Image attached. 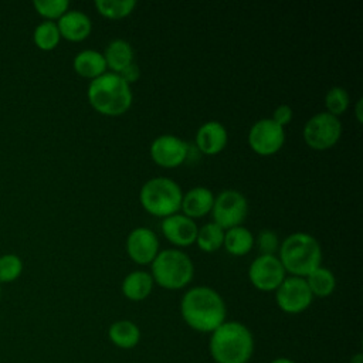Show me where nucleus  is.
Listing matches in <instances>:
<instances>
[{"label":"nucleus","instance_id":"nucleus-23","mask_svg":"<svg viewBox=\"0 0 363 363\" xmlns=\"http://www.w3.org/2000/svg\"><path fill=\"white\" fill-rule=\"evenodd\" d=\"M306 284L312 292L313 296L325 298L329 296L336 286V278L333 272L326 267H316L313 271H311L306 277Z\"/></svg>","mask_w":363,"mask_h":363},{"label":"nucleus","instance_id":"nucleus-5","mask_svg":"<svg viewBox=\"0 0 363 363\" xmlns=\"http://www.w3.org/2000/svg\"><path fill=\"white\" fill-rule=\"evenodd\" d=\"M153 282L166 289H180L186 286L194 274L190 257L177 248L160 250L150 262Z\"/></svg>","mask_w":363,"mask_h":363},{"label":"nucleus","instance_id":"nucleus-34","mask_svg":"<svg viewBox=\"0 0 363 363\" xmlns=\"http://www.w3.org/2000/svg\"><path fill=\"white\" fill-rule=\"evenodd\" d=\"M360 105H362V98L357 99V108H356V115H357V119L362 121V116H360Z\"/></svg>","mask_w":363,"mask_h":363},{"label":"nucleus","instance_id":"nucleus-24","mask_svg":"<svg viewBox=\"0 0 363 363\" xmlns=\"http://www.w3.org/2000/svg\"><path fill=\"white\" fill-rule=\"evenodd\" d=\"M224 228H221L218 224H216L214 221L211 223H206L204 225L199 227L197 230V235H196V241L199 248L206 251V252H211L218 250L223 245V240H224Z\"/></svg>","mask_w":363,"mask_h":363},{"label":"nucleus","instance_id":"nucleus-1","mask_svg":"<svg viewBox=\"0 0 363 363\" xmlns=\"http://www.w3.org/2000/svg\"><path fill=\"white\" fill-rule=\"evenodd\" d=\"M180 313L191 329L211 333L225 322L227 308L223 296L216 289L197 285L186 291L182 296Z\"/></svg>","mask_w":363,"mask_h":363},{"label":"nucleus","instance_id":"nucleus-2","mask_svg":"<svg viewBox=\"0 0 363 363\" xmlns=\"http://www.w3.org/2000/svg\"><path fill=\"white\" fill-rule=\"evenodd\" d=\"M208 349L216 363H247L254 352V337L244 323L225 320L211 332Z\"/></svg>","mask_w":363,"mask_h":363},{"label":"nucleus","instance_id":"nucleus-28","mask_svg":"<svg viewBox=\"0 0 363 363\" xmlns=\"http://www.w3.org/2000/svg\"><path fill=\"white\" fill-rule=\"evenodd\" d=\"M23 272V261L16 254H6L0 257V284L16 281Z\"/></svg>","mask_w":363,"mask_h":363},{"label":"nucleus","instance_id":"nucleus-17","mask_svg":"<svg viewBox=\"0 0 363 363\" xmlns=\"http://www.w3.org/2000/svg\"><path fill=\"white\" fill-rule=\"evenodd\" d=\"M214 194L204 186H196L183 193L180 208L190 218H199L211 211Z\"/></svg>","mask_w":363,"mask_h":363},{"label":"nucleus","instance_id":"nucleus-7","mask_svg":"<svg viewBox=\"0 0 363 363\" xmlns=\"http://www.w3.org/2000/svg\"><path fill=\"white\" fill-rule=\"evenodd\" d=\"M303 140L315 150H325L332 147L342 135V123L339 116L326 111L312 115L302 130Z\"/></svg>","mask_w":363,"mask_h":363},{"label":"nucleus","instance_id":"nucleus-14","mask_svg":"<svg viewBox=\"0 0 363 363\" xmlns=\"http://www.w3.org/2000/svg\"><path fill=\"white\" fill-rule=\"evenodd\" d=\"M160 228L163 235L176 245H190L196 241L197 235V224L193 218L182 214L174 213L167 217H163L160 223Z\"/></svg>","mask_w":363,"mask_h":363},{"label":"nucleus","instance_id":"nucleus-22","mask_svg":"<svg viewBox=\"0 0 363 363\" xmlns=\"http://www.w3.org/2000/svg\"><path fill=\"white\" fill-rule=\"evenodd\" d=\"M223 245L233 255H244L252 248L254 235L247 227L235 225L224 231Z\"/></svg>","mask_w":363,"mask_h":363},{"label":"nucleus","instance_id":"nucleus-8","mask_svg":"<svg viewBox=\"0 0 363 363\" xmlns=\"http://www.w3.org/2000/svg\"><path fill=\"white\" fill-rule=\"evenodd\" d=\"M247 213L248 201L241 191L235 189H225L214 196L211 207L213 221L221 228L227 230L235 225H241Z\"/></svg>","mask_w":363,"mask_h":363},{"label":"nucleus","instance_id":"nucleus-20","mask_svg":"<svg viewBox=\"0 0 363 363\" xmlns=\"http://www.w3.org/2000/svg\"><path fill=\"white\" fill-rule=\"evenodd\" d=\"M108 337L119 349H133L140 340V329L129 319H119L109 326Z\"/></svg>","mask_w":363,"mask_h":363},{"label":"nucleus","instance_id":"nucleus-25","mask_svg":"<svg viewBox=\"0 0 363 363\" xmlns=\"http://www.w3.org/2000/svg\"><path fill=\"white\" fill-rule=\"evenodd\" d=\"M33 40H34V44L43 51L54 50L58 45L60 40H61V34H60L57 23L50 21V20L41 21L34 28Z\"/></svg>","mask_w":363,"mask_h":363},{"label":"nucleus","instance_id":"nucleus-9","mask_svg":"<svg viewBox=\"0 0 363 363\" xmlns=\"http://www.w3.org/2000/svg\"><path fill=\"white\" fill-rule=\"evenodd\" d=\"M313 295L302 277H285L275 289V301L285 313H301L309 308Z\"/></svg>","mask_w":363,"mask_h":363},{"label":"nucleus","instance_id":"nucleus-18","mask_svg":"<svg viewBox=\"0 0 363 363\" xmlns=\"http://www.w3.org/2000/svg\"><path fill=\"white\" fill-rule=\"evenodd\" d=\"M72 65L77 74L91 79L99 77L106 71V61L104 54L98 50H91V48L79 51L74 57Z\"/></svg>","mask_w":363,"mask_h":363},{"label":"nucleus","instance_id":"nucleus-30","mask_svg":"<svg viewBox=\"0 0 363 363\" xmlns=\"http://www.w3.org/2000/svg\"><path fill=\"white\" fill-rule=\"evenodd\" d=\"M254 244H257L259 254L272 255L279 248V238L275 231L264 228L257 234V237H254Z\"/></svg>","mask_w":363,"mask_h":363},{"label":"nucleus","instance_id":"nucleus-12","mask_svg":"<svg viewBox=\"0 0 363 363\" xmlns=\"http://www.w3.org/2000/svg\"><path fill=\"white\" fill-rule=\"evenodd\" d=\"M152 159L163 167H176L186 162L187 142L170 133L160 135L150 143Z\"/></svg>","mask_w":363,"mask_h":363},{"label":"nucleus","instance_id":"nucleus-11","mask_svg":"<svg viewBox=\"0 0 363 363\" xmlns=\"http://www.w3.org/2000/svg\"><path fill=\"white\" fill-rule=\"evenodd\" d=\"M285 269L279 258L272 255L259 254L252 259L248 268V278L251 284L259 291H275L285 278Z\"/></svg>","mask_w":363,"mask_h":363},{"label":"nucleus","instance_id":"nucleus-33","mask_svg":"<svg viewBox=\"0 0 363 363\" xmlns=\"http://www.w3.org/2000/svg\"><path fill=\"white\" fill-rule=\"evenodd\" d=\"M269 363H295V362L291 360V359H288V357H277V359L271 360Z\"/></svg>","mask_w":363,"mask_h":363},{"label":"nucleus","instance_id":"nucleus-19","mask_svg":"<svg viewBox=\"0 0 363 363\" xmlns=\"http://www.w3.org/2000/svg\"><path fill=\"white\" fill-rule=\"evenodd\" d=\"M153 288V278L147 271H130L122 281V294L130 301H143Z\"/></svg>","mask_w":363,"mask_h":363},{"label":"nucleus","instance_id":"nucleus-27","mask_svg":"<svg viewBox=\"0 0 363 363\" xmlns=\"http://www.w3.org/2000/svg\"><path fill=\"white\" fill-rule=\"evenodd\" d=\"M349 94L343 86L335 85L332 88L328 89L326 95H325V106H326V112L339 116L342 115L347 108H349Z\"/></svg>","mask_w":363,"mask_h":363},{"label":"nucleus","instance_id":"nucleus-15","mask_svg":"<svg viewBox=\"0 0 363 363\" xmlns=\"http://www.w3.org/2000/svg\"><path fill=\"white\" fill-rule=\"evenodd\" d=\"M227 129L218 121H207L201 123L196 132V146L201 153L214 155L227 145Z\"/></svg>","mask_w":363,"mask_h":363},{"label":"nucleus","instance_id":"nucleus-6","mask_svg":"<svg viewBox=\"0 0 363 363\" xmlns=\"http://www.w3.org/2000/svg\"><path fill=\"white\" fill-rule=\"evenodd\" d=\"M183 191L170 177L156 176L143 183L139 200L143 208L157 217H167L180 210Z\"/></svg>","mask_w":363,"mask_h":363},{"label":"nucleus","instance_id":"nucleus-4","mask_svg":"<svg viewBox=\"0 0 363 363\" xmlns=\"http://www.w3.org/2000/svg\"><path fill=\"white\" fill-rule=\"evenodd\" d=\"M278 254L285 272L302 278L319 267L322 261L320 244L313 235L303 231L289 234L279 244Z\"/></svg>","mask_w":363,"mask_h":363},{"label":"nucleus","instance_id":"nucleus-21","mask_svg":"<svg viewBox=\"0 0 363 363\" xmlns=\"http://www.w3.org/2000/svg\"><path fill=\"white\" fill-rule=\"evenodd\" d=\"M104 57L106 67H109L112 72H121L126 65L133 62V48L129 41L115 38L108 43Z\"/></svg>","mask_w":363,"mask_h":363},{"label":"nucleus","instance_id":"nucleus-29","mask_svg":"<svg viewBox=\"0 0 363 363\" xmlns=\"http://www.w3.org/2000/svg\"><path fill=\"white\" fill-rule=\"evenodd\" d=\"M35 11L45 20H58L69 7L68 0H34L33 3Z\"/></svg>","mask_w":363,"mask_h":363},{"label":"nucleus","instance_id":"nucleus-16","mask_svg":"<svg viewBox=\"0 0 363 363\" xmlns=\"http://www.w3.org/2000/svg\"><path fill=\"white\" fill-rule=\"evenodd\" d=\"M55 23L61 37L69 41H81L86 38L92 30L89 16L81 10H67Z\"/></svg>","mask_w":363,"mask_h":363},{"label":"nucleus","instance_id":"nucleus-31","mask_svg":"<svg viewBox=\"0 0 363 363\" xmlns=\"http://www.w3.org/2000/svg\"><path fill=\"white\" fill-rule=\"evenodd\" d=\"M294 116V111L288 104H281L275 108L274 113H272V121H275L278 125H281L282 128L289 123L292 121Z\"/></svg>","mask_w":363,"mask_h":363},{"label":"nucleus","instance_id":"nucleus-3","mask_svg":"<svg viewBox=\"0 0 363 363\" xmlns=\"http://www.w3.org/2000/svg\"><path fill=\"white\" fill-rule=\"evenodd\" d=\"M86 96L98 112L109 116L125 113L133 99L130 85L118 72L112 71H105L91 79Z\"/></svg>","mask_w":363,"mask_h":363},{"label":"nucleus","instance_id":"nucleus-10","mask_svg":"<svg viewBox=\"0 0 363 363\" xmlns=\"http://www.w3.org/2000/svg\"><path fill=\"white\" fill-rule=\"evenodd\" d=\"M285 142V130L272 118L255 121L248 132V143L259 155H272L278 152Z\"/></svg>","mask_w":363,"mask_h":363},{"label":"nucleus","instance_id":"nucleus-35","mask_svg":"<svg viewBox=\"0 0 363 363\" xmlns=\"http://www.w3.org/2000/svg\"><path fill=\"white\" fill-rule=\"evenodd\" d=\"M350 363H362V353H357L354 357H352Z\"/></svg>","mask_w":363,"mask_h":363},{"label":"nucleus","instance_id":"nucleus-36","mask_svg":"<svg viewBox=\"0 0 363 363\" xmlns=\"http://www.w3.org/2000/svg\"><path fill=\"white\" fill-rule=\"evenodd\" d=\"M1 285V284H0ZM0 295H1V288H0Z\"/></svg>","mask_w":363,"mask_h":363},{"label":"nucleus","instance_id":"nucleus-13","mask_svg":"<svg viewBox=\"0 0 363 363\" xmlns=\"http://www.w3.org/2000/svg\"><path fill=\"white\" fill-rule=\"evenodd\" d=\"M126 251L138 264H150L159 252V238L147 227L133 228L126 238Z\"/></svg>","mask_w":363,"mask_h":363},{"label":"nucleus","instance_id":"nucleus-32","mask_svg":"<svg viewBox=\"0 0 363 363\" xmlns=\"http://www.w3.org/2000/svg\"><path fill=\"white\" fill-rule=\"evenodd\" d=\"M129 85L135 81L139 79L140 77V69H139V65L136 62H130L129 65H126L121 72H118Z\"/></svg>","mask_w":363,"mask_h":363},{"label":"nucleus","instance_id":"nucleus-26","mask_svg":"<svg viewBox=\"0 0 363 363\" xmlns=\"http://www.w3.org/2000/svg\"><path fill=\"white\" fill-rule=\"evenodd\" d=\"M135 0H96V10L108 18H122L135 9Z\"/></svg>","mask_w":363,"mask_h":363}]
</instances>
